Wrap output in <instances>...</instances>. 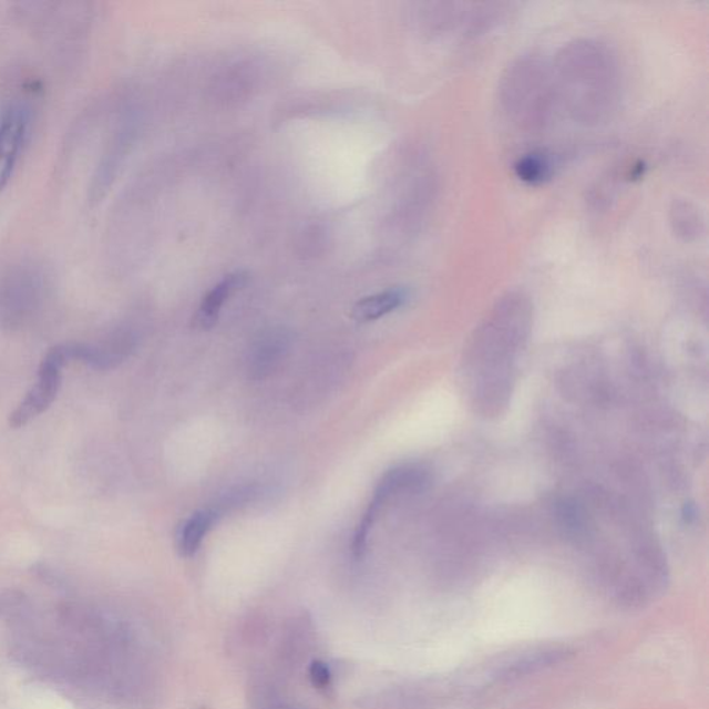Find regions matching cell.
Here are the masks:
<instances>
[{
	"mask_svg": "<svg viewBox=\"0 0 709 709\" xmlns=\"http://www.w3.org/2000/svg\"><path fill=\"white\" fill-rule=\"evenodd\" d=\"M410 292L407 287H392L360 299L352 308V318L360 323L384 318L395 312L409 301Z\"/></svg>",
	"mask_w": 709,
	"mask_h": 709,
	"instance_id": "9",
	"label": "cell"
},
{
	"mask_svg": "<svg viewBox=\"0 0 709 709\" xmlns=\"http://www.w3.org/2000/svg\"><path fill=\"white\" fill-rule=\"evenodd\" d=\"M310 679H312L314 686L318 687V689H326L331 680L330 668L325 662L315 661L310 667Z\"/></svg>",
	"mask_w": 709,
	"mask_h": 709,
	"instance_id": "14",
	"label": "cell"
},
{
	"mask_svg": "<svg viewBox=\"0 0 709 709\" xmlns=\"http://www.w3.org/2000/svg\"><path fill=\"white\" fill-rule=\"evenodd\" d=\"M66 362L80 360L96 370H111L124 363L136 348L135 337L122 331L100 343L66 342L60 343Z\"/></svg>",
	"mask_w": 709,
	"mask_h": 709,
	"instance_id": "5",
	"label": "cell"
},
{
	"mask_svg": "<svg viewBox=\"0 0 709 709\" xmlns=\"http://www.w3.org/2000/svg\"><path fill=\"white\" fill-rule=\"evenodd\" d=\"M248 274L244 270L232 271L209 290L193 318L194 329L209 330L218 321L222 308L233 294L242 290L247 285Z\"/></svg>",
	"mask_w": 709,
	"mask_h": 709,
	"instance_id": "8",
	"label": "cell"
},
{
	"mask_svg": "<svg viewBox=\"0 0 709 709\" xmlns=\"http://www.w3.org/2000/svg\"><path fill=\"white\" fill-rule=\"evenodd\" d=\"M216 518H218L216 510H199L182 524L176 536L177 551H179L181 556L192 557L198 552L204 537L213 528Z\"/></svg>",
	"mask_w": 709,
	"mask_h": 709,
	"instance_id": "10",
	"label": "cell"
},
{
	"mask_svg": "<svg viewBox=\"0 0 709 709\" xmlns=\"http://www.w3.org/2000/svg\"><path fill=\"white\" fill-rule=\"evenodd\" d=\"M37 282L32 280V276H28L25 274L17 275L16 279H11L8 286L4 287V291L2 292V304L0 307L6 308L3 312L8 314L11 305H13V309L9 315V319H11V314L14 312L24 314L28 307H31L32 298L35 296Z\"/></svg>",
	"mask_w": 709,
	"mask_h": 709,
	"instance_id": "12",
	"label": "cell"
},
{
	"mask_svg": "<svg viewBox=\"0 0 709 709\" xmlns=\"http://www.w3.org/2000/svg\"><path fill=\"white\" fill-rule=\"evenodd\" d=\"M497 94L503 113L514 125L541 130L557 104L552 65L537 55H523L503 72Z\"/></svg>",
	"mask_w": 709,
	"mask_h": 709,
	"instance_id": "2",
	"label": "cell"
},
{
	"mask_svg": "<svg viewBox=\"0 0 709 709\" xmlns=\"http://www.w3.org/2000/svg\"><path fill=\"white\" fill-rule=\"evenodd\" d=\"M427 484V474L424 470L413 467V465H403V467L393 469L382 476L377 485L373 499L368 510L360 521L357 532H354L352 552L357 558H362L368 547V537L370 530L373 528L377 517H379L382 507L393 497L402 495V493L419 491Z\"/></svg>",
	"mask_w": 709,
	"mask_h": 709,
	"instance_id": "3",
	"label": "cell"
},
{
	"mask_svg": "<svg viewBox=\"0 0 709 709\" xmlns=\"http://www.w3.org/2000/svg\"><path fill=\"white\" fill-rule=\"evenodd\" d=\"M291 348V335L282 327L260 332L249 348L246 370L249 380L263 381L274 374L285 362Z\"/></svg>",
	"mask_w": 709,
	"mask_h": 709,
	"instance_id": "7",
	"label": "cell"
},
{
	"mask_svg": "<svg viewBox=\"0 0 709 709\" xmlns=\"http://www.w3.org/2000/svg\"><path fill=\"white\" fill-rule=\"evenodd\" d=\"M30 110L22 104H10L0 115V192L13 176L17 161L27 141Z\"/></svg>",
	"mask_w": 709,
	"mask_h": 709,
	"instance_id": "6",
	"label": "cell"
},
{
	"mask_svg": "<svg viewBox=\"0 0 709 709\" xmlns=\"http://www.w3.org/2000/svg\"><path fill=\"white\" fill-rule=\"evenodd\" d=\"M669 218L675 235L684 242H695L703 233L700 209L687 199H675L669 210Z\"/></svg>",
	"mask_w": 709,
	"mask_h": 709,
	"instance_id": "11",
	"label": "cell"
},
{
	"mask_svg": "<svg viewBox=\"0 0 709 709\" xmlns=\"http://www.w3.org/2000/svg\"><path fill=\"white\" fill-rule=\"evenodd\" d=\"M65 364L66 360L60 346L50 349L39 366L37 381L9 415L11 429H21L52 407L61 387V369Z\"/></svg>",
	"mask_w": 709,
	"mask_h": 709,
	"instance_id": "4",
	"label": "cell"
},
{
	"mask_svg": "<svg viewBox=\"0 0 709 709\" xmlns=\"http://www.w3.org/2000/svg\"><path fill=\"white\" fill-rule=\"evenodd\" d=\"M551 65L557 103L571 120L597 126L612 119L620 99L619 64L612 49L596 39H575Z\"/></svg>",
	"mask_w": 709,
	"mask_h": 709,
	"instance_id": "1",
	"label": "cell"
},
{
	"mask_svg": "<svg viewBox=\"0 0 709 709\" xmlns=\"http://www.w3.org/2000/svg\"><path fill=\"white\" fill-rule=\"evenodd\" d=\"M514 171L520 181L528 183V185H542L551 179L553 164L546 154L530 153L518 158Z\"/></svg>",
	"mask_w": 709,
	"mask_h": 709,
	"instance_id": "13",
	"label": "cell"
}]
</instances>
